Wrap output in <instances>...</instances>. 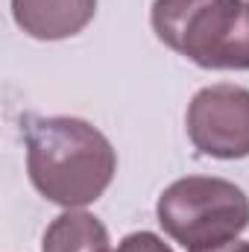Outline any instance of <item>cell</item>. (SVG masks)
<instances>
[{"mask_svg": "<svg viewBox=\"0 0 249 252\" xmlns=\"http://www.w3.org/2000/svg\"><path fill=\"white\" fill-rule=\"evenodd\" d=\"M32 188L62 208L97 202L118 173V153L94 124L67 115H27L21 121Z\"/></svg>", "mask_w": 249, "mask_h": 252, "instance_id": "1", "label": "cell"}, {"mask_svg": "<svg viewBox=\"0 0 249 252\" xmlns=\"http://www.w3.org/2000/svg\"><path fill=\"white\" fill-rule=\"evenodd\" d=\"M156 38L205 70H249V3L153 0Z\"/></svg>", "mask_w": 249, "mask_h": 252, "instance_id": "2", "label": "cell"}, {"mask_svg": "<svg viewBox=\"0 0 249 252\" xmlns=\"http://www.w3.org/2000/svg\"><path fill=\"white\" fill-rule=\"evenodd\" d=\"M158 226L185 250L235 241L249 229L247 190L220 176H182L156 202Z\"/></svg>", "mask_w": 249, "mask_h": 252, "instance_id": "3", "label": "cell"}, {"mask_svg": "<svg viewBox=\"0 0 249 252\" xmlns=\"http://www.w3.org/2000/svg\"><path fill=\"white\" fill-rule=\"evenodd\" d=\"M185 129L193 150L208 158H249V88L232 82L199 88L187 103Z\"/></svg>", "mask_w": 249, "mask_h": 252, "instance_id": "4", "label": "cell"}, {"mask_svg": "<svg viewBox=\"0 0 249 252\" xmlns=\"http://www.w3.org/2000/svg\"><path fill=\"white\" fill-rule=\"evenodd\" d=\"M97 15V0H12V18L35 41L79 35Z\"/></svg>", "mask_w": 249, "mask_h": 252, "instance_id": "5", "label": "cell"}, {"mask_svg": "<svg viewBox=\"0 0 249 252\" xmlns=\"http://www.w3.org/2000/svg\"><path fill=\"white\" fill-rule=\"evenodd\" d=\"M41 252H115L109 229L82 208H64L44 229Z\"/></svg>", "mask_w": 249, "mask_h": 252, "instance_id": "6", "label": "cell"}, {"mask_svg": "<svg viewBox=\"0 0 249 252\" xmlns=\"http://www.w3.org/2000/svg\"><path fill=\"white\" fill-rule=\"evenodd\" d=\"M115 252H173V250L156 232H132L115 247Z\"/></svg>", "mask_w": 249, "mask_h": 252, "instance_id": "7", "label": "cell"}, {"mask_svg": "<svg viewBox=\"0 0 249 252\" xmlns=\"http://www.w3.org/2000/svg\"><path fill=\"white\" fill-rule=\"evenodd\" d=\"M187 252H249V241H223V244H211V247H199V250Z\"/></svg>", "mask_w": 249, "mask_h": 252, "instance_id": "8", "label": "cell"}]
</instances>
